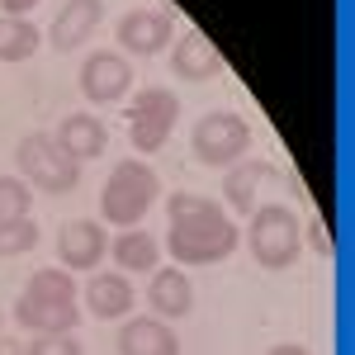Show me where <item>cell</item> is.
Wrapping results in <instances>:
<instances>
[{
  "label": "cell",
  "mask_w": 355,
  "mask_h": 355,
  "mask_svg": "<svg viewBox=\"0 0 355 355\" xmlns=\"http://www.w3.org/2000/svg\"><path fill=\"white\" fill-rule=\"evenodd\" d=\"M38 48H43V33H38L33 19L0 15V62H28Z\"/></svg>",
  "instance_id": "d6986e66"
},
{
  "label": "cell",
  "mask_w": 355,
  "mask_h": 355,
  "mask_svg": "<svg viewBox=\"0 0 355 355\" xmlns=\"http://www.w3.org/2000/svg\"><path fill=\"white\" fill-rule=\"evenodd\" d=\"M24 355H85V351L76 341V331H43L24 346Z\"/></svg>",
  "instance_id": "603a6c76"
},
{
  "label": "cell",
  "mask_w": 355,
  "mask_h": 355,
  "mask_svg": "<svg viewBox=\"0 0 355 355\" xmlns=\"http://www.w3.org/2000/svg\"><path fill=\"white\" fill-rule=\"evenodd\" d=\"M76 85H81V95L90 100V105H119V100H128V90H133V62L123 53H90L81 62V76H76Z\"/></svg>",
  "instance_id": "52a82bcc"
},
{
  "label": "cell",
  "mask_w": 355,
  "mask_h": 355,
  "mask_svg": "<svg viewBox=\"0 0 355 355\" xmlns=\"http://www.w3.org/2000/svg\"><path fill=\"white\" fill-rule=\"evenodd\" d=\"M303 246H313L318 256H331V251H336V242H331V232H327V227H322L318 218H313L308 227H303Z\"/></svg>",
  "instance_id": "cb8c5ba5"
},
{
  "label": "cell",
  "mask_w": 355,
  "mask_h": 355,
  "mask_svg": "<svg viewBox=\"0 0 355 355\" xmlns=\"http://www.w3.org/2000/svg\"><path fill=\"white\" fill-rule=\"evenodd\" d=\"M15 166H19V180L28 190L43 194H71L81 185V162H71L62 147L53 142V133H28L15 147Z\"/></svg>",
  "instance_id": "277c9868"
},
{
  "label": "cell",
  "mask_w": 355,
  "mask_h": 355,
  "mask_svg": "<svg viewBox=\"0 0 355 355\" xmlns=\"http://www.w3.org/2000/svg\"><path fill=\"white\" fill-rule=\"evenodd\" d=\"M270 355H313V351L299 346V341H279V346H270Z\"/></svg>",
  "instance_id": "484cf974"
},
{
  "label": "cell",
  "mask_w": 355,
  "mask_h": 355,
  "mask_svg": "<svg viewBox=\"0 0 355 355\" xmlns=\"http://www.w3.org/2000/svg\"><path fill=\"white\" fill-rule=\"evenodd\" d=\"M114 33H119L123 57H157L171 48V19L162 10H128Z\"/></svg>",
  "instance_id": "9c48e42d"
},
{
  "label": "cell",
  "mask_w": 355,
  "mask_h": 355,
  "mask_svg": "<svg viewBox=\"0 0 355 355\" xmlns=\"http://www.w3.org/2000/svg\"><path fill=\"white\" fill-rule=\"evenodd\" d=\"M270 180V162H261V157H251V162H232L223 171V204L232 209V214H246L251 218V209H256V194L261 185Z\"/></svg>",
  "instance_id": "2e32d148"
},
{
  "label": "cell",
  "mask_w": 355,
  "mask_h": 355,
  "mask_svg": "<svg viewBox=\"0 0 355 355\" xmlns=\"http://www.w3.org/2000/svg\"><path fill=\"white\" fill-rule=\"evenodd\" d=\"M175 119H180V100H175V90H162V85H147V90H137L133 105H128V142H133L142 157H152V152H162L171 128H175Z\"/></svg>",
  "instance_id": "8992f818"
},
{
  "label": "cell",
  "mask_w": 355,
  "mask_h": 355,
  "mask_svg": "<svg viewBox=\"0 0 355 355\" xmlns=\"http://www.w3.org/2000/svg\"><path fill=\"white\" fill-rule=\"evenodd\" d=\"M110 256L114 266H119V275H152L157 266H162V242L147 232V227H123L119 237H110Z\"/></svg>",
  "instance_id": "ac0fdd59"
},
{
  "label": "cell",
  "mask_w": 355,
  "mask_h": 355,
  "mask_svg": "<svg viewBox=\"0 0 355 355\" xmlns=\"http://www.w3.org/2000/svg\"><path fill=\"white\" fill-rule=\"evenodd\" d=\"M38 0H0V15H15V19H28V10H33Z\"/></svg>",
  "instance_id": "d4e9b609"
},
{
  "label": "cell",
  "mask_w": 355,
  "mask_h": 355,
  "mask_svg": "<svg viewBox=\"0 0 355 355\" xmlns=\"http://www.w3.org/2000/svg\"><path fill=\"white\" fill-rule=\"evenodd\" d=\"M147 303H152V313L171 322V318H190L194 308V284L190 275L180 270V266H157L152 279H147Z\"/></svg>",
  "instance_id": "7c38bea8"
},
{
  "label": "cell",
  "mask_w": 355,
  "mask_h": 355,
  "mask_svg": "<svg viewBox=\"0 0 355 355\" xmlns=\"http://www.w3.org/2000/svg\"><path fill=\"white\" fill-rule=\"evenodd\" d=\"M24 294H28V299H43V303H76V299H81V289H76L71 270H62V266H43V270H33Z\"/></svg>",
  "instance_id": "ffe728a7"
},
{
  "label": "cell",
  "mask_w": 355,
  "mask_h": 355,
  "mask_svg": "<svg viewBox=\"0 0 355 355\" xmlns=\"http://www.w3.org/2000/svg\"><path fill=\"white\" fill-rule=\"evenodd\" d=\"M28 204H33V190H28L19 175H0V223L10 218H28Z\"/></svg>",
  "instance_id": "7402d4cb"
},
{
  "label": "cell",
  "mask_w": 355,
  "mask_h": 355,
  "mask_svg": "<svg viewBox=\"0 0 355 355\" xmlns=\"http://www.w3.org/2000/svg\"><path fill=\"white\" fill-rule=\"evenodd\" d=\"M246 246L256 256V266L266 270H289L303 256V223L289 204H256L251 209V227H246Z\"/></svg>",
  "instance_id": "3957f363"
},
{
  "label": "cell",
  "mask_w": 355,
  "mask_h": 355,
  "mask_svg": "<svg viewBox=\"0 0 355 355\" xmlns=\"http://www.w3.org/2000/svg\"><path fill=\"white\" fill-rule=\"evenodd\" d=\"M100 15H105V0H67L57 10L53 28H48V43L57 53H76L90 43V33L100 28Z\"/></svg>",
  "instance_id": "8fae6325"
},
{
  "label": "cell",
  "mask_w": 355,
  "mask_h": 355,
  "mask_svg": "<svg viewBox=\"0 0 355 355\" xmlns=\"http://www.w3.org/2000/svg\"><path fill=\"white\" fill-rule=\"evenodd\" d=\"M190 147H194V162L199 166H223L227 171L232 162H242L251 152V123L232 110H209L194 123Z\"/></svg>",
  "instance_id": "5b68a950"
},
{
  "label": "cell",
  "mask_w": 355,
  "mask_h": 355,
  "mask_svg": "<svg viewBox=\"0 0 355 355\" xmlns=\"http://www.w3.org/2000/svg\"><path fill=\"white\" fill-rule=\"evenodd\" d=\"M119 355H180V336L162 318H123Z\"/></svg>",
  "instance_id": "5bb4252c"
},
{
  "label": "cell",
  "mask_w": 355,
  "mask_h": 355,
  "mask_svg": "<svg viewBox=\"0 0 355 355\" xmlns=\"http://www.w3.org/2000/svg\"><path fill=\"white\" fill-rule=\"evenodd\" d=\"M38 246V223L33 218H10L0 223V261H10V256H24Z\"/></svg>",
  "instance_id": "44dd1931"
},
{
  "label": "cell",
  "mask_w": 355,
  "mask_h": 355,
  "mask_svg": "<svg viewBox=\"0 0 355 355\" xmlns=\"http://www.w3.org/2000/svg\"><path fill=\"white\" fill-rule=\"evenodd\" d=\"M171 232H166V251L180 270L190 266H218L227 261L237 246H242V227L227 218V209L214 204L209 194H194V190H175L171 204Z\"/></svg>",
  "instance_id": "6da1fadb"
},
{
  "label": "cell",
  "mask_w": 355,
  "mask_h": 355,
  "mask_svg": "<svg viewBox=\"0 0 355 355\" xmlns=\"http://www.w3.org/2000/svg\"><path fill=\"white\" fill-rule=\"evenodd\" d=\"M0 355H24V346H19V341H10V336H0Z\"/></svg>",
  "instance_id": "4316f807"
},
{
  "label": "cell",
  "mask_w": 355,
  "mask_h": 355,
  "mask_svg": "<svg viewBox=\"0 0 355 355\" xmlns=\"http://www.w3.org/2000/svg\"><path fill=\"white\" fill-rule=\"evenodd\" d=\"M15 322L33 336L43 331H76L81 327V303H43V299H28L19 294L15 299Z\"/></svg>",
  "instance_id": "e0dca14e"
},
{
  "label": "cell",
  "mask_w": 355,
  "mask_h": 355,
  "mask_svg": "<svg viewBox=\"0 0 355 355\" xmlns=\"http://www.w3.org/2000/svg\"><path fill=\"white\" fill-rule=\"evenodd\" d=\"M133 284H128V275L119 270H90L85 279V313L90 318H100V322H119V318H128L133 313Z\"/></svg>",
  "instance_id": "30bf717a"
},
{
  "label": "cell",
  "mask_w": 355,
  "mask_h": 355,
  "mask_svg": "<svg viewBox=\"0 0 355 355\" xmlns=\"http://www.w3.org/2000/svg\"><path fill=\"white\" fill-rule=\"evenodd\" d=\"M157 194H162L157 171L142 166L137 157H128V162H119L110 171V180H105V190H100V218L114 223L119 232H123V227H142V218H147L152 204H157Z\"/></svg>",
  "instance_id": "7a4b0ae2"
},
{
  "label": "cell",
  "mask_w": 355,
  "mask_h": 355,
  "mask_svg": "<svg viewBox=\"0 0 355 355\" xmlns=\"http://www.w3.org/2000/svg\"><path fill=\"white\" fill-rule=\"evenodd\" d=\"M53 142L71 162H90V157H100V152L110 147V128L100 123V114H67V119L57 123Z\"/></svg>",
  "instance_id": "9a60e30c"
},
{
  "label": "cell",
  "mask_w": 355,
  "mask_h": 355,
  "mask_svg": "<svg viewBox=\"0 0 355 355\" xmlns=\"http://www.w3.org/2000/svg\"><path fill=\"white\" fill-rule=\"evenodd\" d=\"M171 71H175L180 81H209V76H218V71H223V53L214 48V38H209V33L185 28V33L175 38Z\"/></svg>",
  "instance_id": "4fadbf2b"
},
{
  "label": "cell",
  "mask_w": 355,
  "mask_h": 355,
  "mask_svg": "<svg viewBox=\"0 0 355 355\" xmlns=\"http://www.w3.org/2000/svg\"><path fill=\"white\" fill-rule=\"evenodd\" d=\"M110 256V232L100 218H71L57 232V266L62 270H100V261Z\"/></svg>",
  "instance_id": "ba28073f"
}]
</instances>
